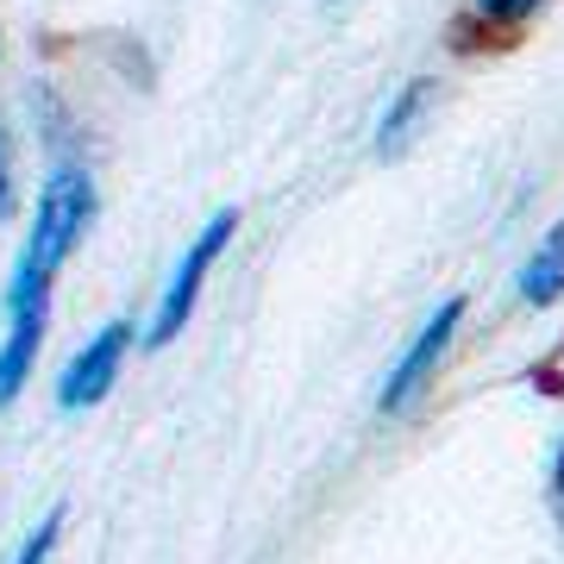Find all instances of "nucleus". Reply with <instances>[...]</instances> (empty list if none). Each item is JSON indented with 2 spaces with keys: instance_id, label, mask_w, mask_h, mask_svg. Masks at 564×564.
<instances>
[{
  "instance_id": "nucleus-5",
  "label": "nucleus",
  "mask_w": 564,
  "mask_h": 564,
  "mask_svg": "<svg viewBox=\"0 0 564 564\" xmlns=\"http://www.w3.org/2000/svg\"><path fill=\"white\" fill-rule=\"evenodd\" d=\"M126 351H132V321H107L101 333L69 358V370H63V383H57V402L69 408V414H76V408H95L107 389H113Z\"/></svg>"
},
{
  "instance_id": "nucleus-6",
  "label": "nucleus",
  "mask_w": 564,
  "mask_h": 564,
  "mask_svg": "<svg viewBox=\"0 0 564 564\" xmlns=\"http://www.w3.org/2000/svg\"><path fill=\"white\" fill-rule=\"evenodd\" d=\"M545 0H477L458 25H452V44L458 51H502V44L521 39V25L540 13Z\"/></svg>"
},
{
  "instance_id": "nucleus-8",
  "label": "nucleus",
  "mask_w": 564,
  "mask_h": 564,
  "mask_svg": "<svg viewBox=\"0 0 564 564\" xmlns=\"http://www.w3.org/2000/svg\"><path fill=\"white\" fill-rule=\"evenodd\" d=\"M558 295H564V220L545 232L540 251H533L527 270H521V302L527 307H545V302H558Z\"/></svg>"
},
{
  "instance_id": "nucleus-2",
  "label": "nucleus",
  "mask_w": 564,
  "mask_h": 564,
  "mask_svg": "<svg viewBox=\"0 0 564 564\" xmlns=\"http://www.w3.org/2000/svg\"><path fill=\"white\" fill-rule=\"evenodd\" d=\"M239 232V214L232 207H220L214 220L195 232V245H188V258L176 263V276H170V289H163V302H158V321H151V333L144 339L151 345H170L188 326V314H195V302H202V282H207V270L220 263V251H226V239Z\"/></svg>"
},
{
  "instance_id": "nucleus-3",
  "label": "nucleus",
  "mask_w": 564,
  "mask_h": 564,
  "mask_svg": "<svg viewBox=\"0 0 564 564\" xmlns=\"http://www.w3.org/2000/svg\"><path fill=\"white\" fill-rule=\"evenodd\" d=\"M51 326V289L7 282V339H0V408L20 402V389L39 370V345Z\"/></svg>"
},
{
  "instance_id": "nucleus-1",
  "label": "nucleus",
  "mask_w": 564,
  "mask_h": 564,
  "mask_svg": "<svg viewBox=\"0 0 564 564\" xmlns=\"http://www.w3.org/2000/svg\"><path fill=\"white\" fill-rule=\"evenodd\" d=\"M88 220H95V182H88V170L63 163L57 176L44 182L39 220H32V239H25V251H20V270H13V282L51 289V282H57V270H63V258L82 245Z\"/></svg>"
},
{
  "instance_id": "nucleus-7",
  "label": "nucleus",
  "mask_w": 564,
  "mask_h": 564,
  "mask_svg": "<svg viewBox=\"0 0 564 564\" xmlns=\"http://www.w3.org/2000/svg\"><path fill=\"white\" fill-rule=\"evenodd\" d=\"M433 95H440V82L414 76V82L402 88V95L389 101L383 126H377V151H383V158H402V151H408V139H414V126H421V120H426V107H433Z\"/></svg>"
},
{
  "instance_id": "nucleus-11",
  "label": "nucleus",
  "mask_w": 564,
  "mask_h": 564,
  "mask_svg": "<svg viewBox=\"0 0 564 564\" xmlns=\"http://www.w3.org/2000/svg\"><path fill=\"white\" fill-rule=\"evenodd\" d=\"M13 214V151H7V132H0V220Z\"/></svg>"
},
{
  "instance_id": "nucleus-9",
  "label": "nucleus",
  "mask_w": 564,
  "mask_h": 564,
  "mask_svg": "<svg viewBox=\"0 0 564 564\" xmlns=\"http://www.w3.org/2000/svg\"><path fill=\"white\" fill-rule=\"evenodd\" d=\"M57 533H63V508H51L32 533H25V545H20V558L13 564H51V552H57Z\"/></svg>"
},
{
  "instance_id": "nucleus-4",
  "label": "nucleus",
  "mask_w": 564,
  "mask_h": 564,
  "mask_svg": "<svg viewBox=\"0 0 564 564\" xmlns=\"http://www.w3.org/2000/svg\"><path fill=\"white\" fill-rule=\"evenodd\" d=\"M458 321H464V295H452V302H440V314L421 326V339L402 351V364L389 370V383H383V395H377V408L383 414H402L414 395H421L426 383H433V370H440V358H445V345H452V333H458Z\"/></svg>"
},
{
  "instance_id": "nucleus-10",
  "label": "nucleus",
  "mask_w": 564,
  "mask_h": 564,
  "mask_svg": "<svg viewBox=\"0 0 564 564\" xmlns=\"http://www.w3.org/2000/svg\"><path fill=\"white\" fill-rule=\"evenodd\" d=\"M533 389H545V395H564V339L552 345V358L533 364Z\"/></svg>"
},
{
  "instance_id": "nucleus-12",
  "label": "nucleus",
  "mask_w": 564,
  "mask_h": 564,
  "mask_svg": "<svg viewBox=\"0 0 564 564\" xmlns=\"http://www.w3.org/2000/svg\"><path fill=\"white\" fill-rule=\"evenodd\" d=\"M552 514L564 527V445H558V458H552Z\"/></svg>"
}]
</instances>
